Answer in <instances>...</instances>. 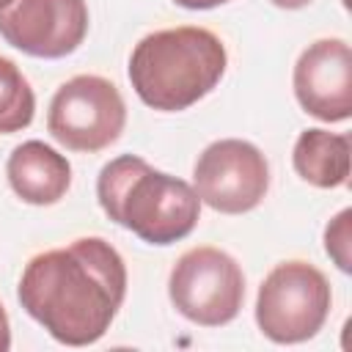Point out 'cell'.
Segmentation results:
<instances>
[{"label":"cell","mask_w":352,"mask_h":352,"mask_svg":"<svg viewBox=\"0 0 352 352\" xmlns=\"http://www.w3.org/2000/svg\"><path fill=\"white\" fill-rule=\"evenodd\" d=\"M173 308L201 327H220L236 319L245 302V275L234 256L220 248H190L168 278Z\"/></svg>","instance_id":"cell-6"},{"label":"cell","mask_w":352,"mask_h":352,"mask_svg":"<svg viewBox=\"0 0 352 352\" xmlns=\"http://www.w3.org/2000/svg\"><path fill=\"white\" fill-rule=\"evenodd\" d=\"M6 176L11 190L25 204L50 206L66 195L72 184V165L52 146L41 140H25L11 151L6 162Z\"/></svg>","instance_id":"cell-10"},{"label":"cell","mask_w":352,"mask_h":352,"mask_svg":"<svg viewBox=\"0 0 352 352\" xmlns=\"http://www.w3.org/2000/svg\"><path fill=\"white\" fill-rule=\"evenodd\" d=\"M126 124V104L116 82L99 74H77L66 80L47 113L50 135L69 151L96 154L113 146Z\"/></svg>","instance_id":"cell-5"},{"label":"cell","mask_w":352,"mask_h":352,"mask_svg":"<svg viewBox=\"0 0 352 352\" xmlns=\"http://www.w3.org/2000/svg\"><path fill=\"white\" fill-rule=\"evenodd\" d=\"M292 165L297 176L314 187L330 190L341 187L349 179V135L327 132V129H305L300 132Z\"/></svg>","instance_id":"cell-11"},{"label":"cell","mask_w":352,"mask_h":352,"mask_svg":"<svg viewBox=\"0 0 352 352\" xmlns=\"http://www.w3.org/2000/svg\"><path fill=\"white\" fill-rule=\"evenodd\" d=\"M226 47L206 28L182 25L143 36L129 55V82L143 104L179 113L204 99L226 74Z\"/></svg>","instance_id":"cell-2"},{"label":"cell","mask_w":352,"mask_h":352,"mask_svg":"<svg viewBox=\"0 0 352 352\" xmlns=\"http://www.w3.org/2000/svg\"><path fill=\"white\" fill-rule=\"evenodd\" d=\"M11 349V324H8V314L0 302V352H8Z\"/></svg>","instance_id":"cell-14"},{"label":"cell","mask_w":352,"mask_h":352,"mask_svg":"<svg viewBox=\"0 0 352 352\" xmlns=\"http://www.w3.org/2000/svg\"><path fill=\"white\" fill-rule=\"evenodd\" d=\"M36 113V94L19 66L0 55V135L30 126Z\"/></svg>","instance_id":"cell-12"},{"label":"cell","mask_w":352,"mask_h":352,"mask_svg":"<svg viewBox=\"0 0 352 352\" xmlns=\"http://www.w3.org/2000/svg\"><path fill=\"white\" fill-rule=\"evenodd\" d=\"M294 96L300 107L327 124L352 116V52L344 38H316L294 63Z\"/></svg>","instance_id":"cell-9"},{"label":"cell","mask_w":352,"mask_h":352,"mask_svg":"<svg viewBox=\"0 0 352 352\" xmlns=\"http://www.w3.org/2000/svg\"><path fill=\"white\" fill-rule=\"evenodd\" d=\"M330 283L308 261H283L258 286L256 324L275 344H300L314 338L330 314Z\"/></svg>","instance_id":"cell-4"},{"label":"cell","mask_w":352,"mask_h":352,"mask_svg":"<svg viewBox=\"0 0 352 352\" xmlns=\"http://www.w3.org/2000/svg\"><path fill=\"white\" fill-rule=\"evenodd\" d=\"M8 3H11V0H0V8H3V6H8Z\"/></svg>","instance_id":"cell-17"},{"label":"cell","mask_w":352,"mask_h":352,"mask_svg":"<svg viewBox=\"0 0 352 352\" xmlns=\"http://www.w3.org/2000/svg\"><path fill=\"white\" fill-rule=\"evenodd\" d=\"M22 308L66 346L96 344L126 297V264L102 236L33 256L19 278Z\"/></svg>","instance_id":"cell-1"},{"label":"cell","mask_w":352,"mask_h":352,"mask_svg":"<svg viewBox=\"0 0 352 352\" xmlns=\"http://www.w3.org/2000/svg\"><path fill=\"white\" fill-rule=\"evenodd\" d=\"M85 33V0H11L0 8V36L33 58H66Z\"/></svg>","instance_id":"cell-8"},{"label":"cell","mask_w":352,"mask_h":352,"mask_svg":"<svg viewBox=\"0 0 352 352\" xmlns=\"http://www.w3.org/2000/svg\"><path fill=\"white\" fill-rule=\"evenodd\" d=\"M349 223H352V209H341L324 228V250L341 272L352 270V253H349L352 231H349Z\"/></svg>","instance_id":"cell-13"},{"label":"cell","mask_w":352,"mask_h":352,"mask_svg":"<svg viewBox=\"0 0 352 352\" xmlns=\"http://www.w3.org/2000/svg\"><path fill=\"white\" fill-rule=\"evenodd\" d=\"M270 3H275L278 8H289V11H294V8H302V6H308L311 0H270Z\"/></svg>","instance_id":"cell-16"},{"label":"cell","mask_w":352,"mask_h":352,"mask_svg":"<svg viewBox=\"0 0 352 352\" xmlns=\"http://www.w3.org/2000/svg\"><path fill=\"white\" fill-rule=\"evenodd\" d=\"M104 214L148 245H173L192 234L201 198L184 179L151 168L135 154L110 160L96 179Z\"/></svg>","instance_id":"cell-3"},{"label":"cell","mask_w":352,"mask_h":352,"mask_svg":"<svg viewBox=\"0 0 352 352\" xmlns=\"http://www.w3.org/2000/svg\"><path fill=\"white\" fill-rule=\"evenodd\" d=\"M192 190L201 204L223 214L256 209L270 190V165L258 146L226 138L209 143L192 168Z\"/></svg>","instance_id":"cell-7"},{"label":"cell","mask_w":352,"mask_h":352,"mask_svg":"<svg viewBox=\"0 0 352 352\" xmlns=\"http://www.w3.org/2000/svg\"><path fill=\"white\" fill-rule=\"evenodd\" d=\"M176 6L182 8H192V11H204V8H214V6H223L228 0H173Z\"/></svg>","instance_id":"cell-15"}]
</instances>
